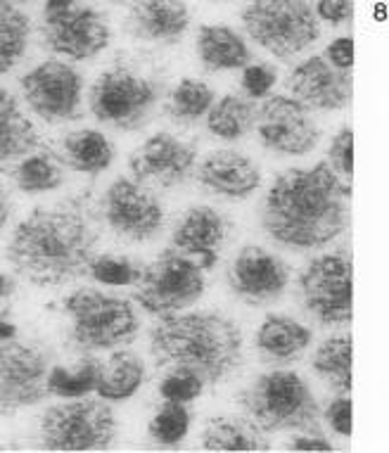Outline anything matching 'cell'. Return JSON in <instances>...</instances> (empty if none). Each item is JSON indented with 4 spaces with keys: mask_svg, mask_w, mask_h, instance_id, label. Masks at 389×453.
<instances>
[{
    "mask_svg": "<svg viewBox=\"0 0 389 453\" xmlns=\"http://www.w3.org/2000/svg\"><path fill=\"white\" fill-rule=\"evenodd\" d=\"M352 257L347 252L321 254L297 278V297L316 323L339 327L352 320Z\"/></svg>",
    "mask_w": 389,
    "mask_h": 453,
    "instance_id": "8fae6325",
    "label": "cell"
},
{
    "mask_svg": "<svg viewBox=\"0 0 389 453\" xmlns=\"http://www.w3.org/2000/svg\"><path fill=\"white\" fill-rule=\"evenodd\" d=\"M194 179L210 195L231 202L249 200L263 183L255 159L238 150H217L204 157L194 166Z\"/></svg>",
    "mask_w": 389,
    "mask_h": 453,
    "instance_id": "ffe728a7",
    "label": "cell"
},
{
    "mask_svg": "<svg viewBox=\"0 0 389 453\" xmlns=\"http://www.w3.org/2000/svg\"><path fill=\"white\" fill-rule=\"evenodd\" d=\"M112 3H126V0H112Z\"/></svg>",
    "mask_w": 389,
    "mask_h": 453,
    "instance_id": "c3c4849f",
    "label": "cell"
},
{
    "mask_svg": "<svg viewBox=\"0 0 389 453\" xmlns=\"http://www.w3.org/2000/svg\"><path fill=\"white\" fill-rule=\"evenodd\" d=\"M193 427V409L190 403L180 402H164L159 403L155 411L150 425H148V437L152 444L162 449H173L187 437V432Z\"/></svg>",
    "mask_w": 389,
    "mask_h": 453,
    "instance_id": "d6a6232c",
    "label": "cell"
},
{
    "mask_svg": "<svg viewBox=\"0 0 389 453\" xmlns=\"http://www.w3.org/2000/svg\"><path fill=\"white\" fill-rule=\"evenodd\" d=\"M240 19L248 36L280 62H290L321 38V22L309 0H249Z\"/></svg>",
    "mask_w": 389,
    "mask_h": 453,
    "instance_id": "ba28073f",
    "label": "cell"
},
{
    "mask_svg": "<svg viewBox=\"0 0 389 453\" xmlns=\"http://www.w3.org/2000/svg\"><path fill=\"white\" fill-rule=\"evenodd\" d=\"M311 340L314 333L304 323L287 313H269L255 334V351L262 364L285 368L304 357Z\"/></svg>",
    "mask_w": 389,
    "mask_h": 453,
    "instance_id": "7402d4cb",
    "label": "cell"
},
{
    "mask_svg": "<svg viewBox=\"0 0 389 453\" xmlns=\"http://www.w3.org/2000/svg\"><path fill=\"white\" fill-rule=\"evenodd\" d=\"M314 12L318 22L330 27H347L354 17V0H316Z\"/></svg>",
    "mask_w": 389,
    "mask_h": 453,
    "instance_id": "ab89813d",
    "label": "cell"
},
{
    "mask_svg": "<svg viewBox=\"0 0 389 453\" xmlns=\"http://www.w3.org/2000/svg\"><path fill=\"white\" fill-rule=\"evenodd\" d=\"M235 403L263 434H323L321 406L300 372L285 368L262 372L240 389Z\"/></svg>",
    "mask_w": 389,
    "mask_h": 453,
    "instance_id": "277c9868",
    "label": "cell"
},
{
    "mask_svg": "<svg viewBox=\"0 0 389 453\" xmlns=\"http://www.w3.org/2000/svg\"><path fill=\"white\" fill-rule=\"evenodd\" d=\"M12 216H15V200H12L10 188L0 180V233L8 228Z\"/></svg>",
    "mask_w": 389,
    "mask_h": 453,
    "instance_id": "ee69618b",
    "label": "cell"
},
{
    "mask_svg": "<svg viewBox=\"0 0 389 453\" xmlns=\"http://www.w3.org/2000/svg\"><path fill=\"white\" fill-rule=\"evenodd\" d=\"M142 264L133 257H117V254H97L90 264L88 275L100 285L128 288L138 280Z\"/></svg>",
    "mask_w": 389,
    "mask_h": 453,
    "instance_id": "e575fe53",
    "label": "cell"
},
{
    "mask_svg": "<svg viewBox=\"0 0 389 453\" xmlns=\"http://www.w3.org/2000/svg\"><path fill=\"white\" fill-rule=\"evenodd\" d=\"M287 451H335V444L325 434H297L287 444Z\"/></svg>",
    "mask_w": 389,
    "mask_h": 453,
    "instance_id": "b9f144b4",
    "label": "cell"
},
{
    "mask_svg": "<svg viewBox=\"0 0 389 453\" xmlns=\"http://www.w3.org/2000/svg\"><path fill=\"white\" fill-rule=\"evenodd\" d=\"M62 313L67 319L69 349L81 357L119 349L141 333L133 302L97 288H79L67 295L62 299Z\"/></svg>",
    "mask_w": 389,
    "mask_h": 453,
    "instance_id": "5b68a950",
    "label": "cell"
},
{
    "mask_svg": "<svg viewBox=\"0 0 389 453\" xmlns=\"http://www.w3.org/2000/svg\"><path fill=\"white\" fill-rule=\"evenodd\" d=\"M97 221L126 242H152L164 231L166 214L150 186L133 176H119L97 202Z\"/></svg>",
    "mask_w": 389,
    "mask_h": 453,
    "instance_id": "7c38bea8",
    "label": "cell"
},
{
    "mask_svg": "<svg viewBox=\"0 0 389 453\" xmlns=\"http://www.w3.org/2000/svg\"><path fill=\"white\" fill-rule=\"evenodd\" d=\"M197 145L173 134H152L133 150L128 169L135 180L159 190H176L194 179Z\"/></svg>",
    "mask_w": 389,
    "mask_h": 453,
    "instance_id": "2e32d148",
    "label": "cell"
},
{
    "mask_svg": "<svg viewBox=\"0 0 389 453\" xmlns=\"http://www.w3.org/2000/svg\"><path fill=\"white\" fill-rule=\"evenodd\" d=\"M207 389L204 382L193 371L186 368H166V372L159 378L157 392L164 402H180L193 403L194 399H200L202 392Z\"/></svg>",
    "mask_w": 389,
    "mask_h": 453,
    "instance_id": "d590c367",
    "label": "cell"
},
{
    "mask_svg": "<svg viewBox=\"0 0 389 453\" xmlns=\"http://www.w3.org/2000/svg\"><path fill=\"white\" fill-rule=\"evenodd\" d=\"M349 200L352 186L328 162L292 166L271 183L259 221L276 245L314 252L345 233Z\"/></svg>",
    "mask_w": 389,
    "mask_h": 453,
    "instance_id": "7a4b0ae2",
    "label": "cell"
},
{
    "mask_svg": "<svg viewBox=\"0 0 389 453\" xmlns=\"http://www.w3.org/2000/svg\"><path fill=\"white\" fill-rule=\"evenodd\" d=\"M145 361L131 349H114L107 361H100L95 394L107 403L128 402L145 382Z\"/></svg>",
    "mask_w": 389,
    "mask_h": 453,
    "instance_id": "484cf974",
    "label": "cell"
},
{
    "mask_svg": "<svg viewBox=\"0 0 389 453\" xmlns=\"http://www.w3.org/2000/svg\"><path fill=\"white\" fill-rule=\"evenodd\" d=\"M231 216L210 204H194L173 223L172 247L204 271H211L233 240Z\"/></svg>",
    "mask_w": 389,
    "mask_h": 453,
    "instance_id": "ac0fdd59",
    "label": "cell"
},
{
    "mask_svg": "<svg viewBox=\"0 0 389 453\" xmlns=\"http://www.w3.org/2000/svg\"><path fill=\"white\" fill-rule=\"evenodd\" d=\"M17 5H19V3H31V0H15Z\"/></svg>",
    "mask_w": 389,
    "mask_h": 453,
    "instance_id": "7dc6e473",
    "label": "cell"
},
{
    "mask_svg": "<svg viewBox=\"0 0 389 453\" xmlns=\"http://www.w3.org/2000/svg\"><path fill=\"white\" fill-rule=\"evenodd\" d=\"M150 354L159 368H186L204 387L221 385L245 361V337L224 311H179L150 330Z\"/></svg>",
    "mask_w": 389,
    "mask_h": 453,
    "instance_id": "3957f363",
    "label": "cell"
},
{
    "mask_svg": "<svg viewBox=\"0 0 389 453\" xmlns=\"http://www.w3.org/2000/svg\"><path fill=\"white\" fill-rule=\"evenodd\" d=\"M15 334L17 327L8 319H0V340H8V337H15Z\"/></svg>",
    "mask_w": 389,
    "mask_h": 453,
    "instance_id": "bcb514c9",
    "label": "cell"
},
{
    "mask_svg": "<svg viewBox=\"0 0 389 453\" xmlns=\"http://www.w3.org/2000/svg\"><path fill=\"white\" fill-rule=\"evenodd\" d=\"M321 418L335 434L352 437V399H349V394H339L337 399H332L321 413Z\"/></svg>",
    "mask_w": 389,
    "mask_h": 453,
    "instance_id": "f35d334b",
    "label": "cell"
},
{
    "mask_svg": "<svg viewBox=\"0 0 389 453\" xmlns=\"http://www.w3.org/2000/svg\"><path fill=\"white\" fill-rule=\"evenodd\" d=\"M38 432L45 451H107L117 444L119 423L105 399L86 394L45 409Z\"/></svg>",
    "mask_w": 389,
    "mask_h": 453,
    "instance_id": "52a82bcc",
    "label": "cell"
},
{
    "mask_svg": "<svg viewBox=\"0 0 389 453\" xmlns=\"http://www.w3.org/2000/svg\"><path fill=\"white\" fill-rule=\"evenodd\" d=\"M197 60L207 72H240L252 62L245 38L228 24H204L194 36Z\"/></svg>",
    "mask_w": 389,
    "mask_h": 453,
    "instance_id": "cb8c5ba5",
    "label": "cell"
},
{
    "mask_svg": "<svg viewBox=\"0 0 389 453\" xmlns=\"http://www.w3.org/2000/svg\"><path fill=\"white\" fill-rule=\"evenodd\" d=\"M207 271L173 247L159 252L150 264H142L133 282V302L155 319L186 311L207 292Z\"/></svg>",
    "mask_w": 389,
    "mask_h": 453,
    "instance_id": "9c48e42d",
    "label": "cell"
},
{
    "mask_svg": "<svg viewBox=\"0 0 389 453\" xmlns=\"http://www.w3.org/2000/svg\"><path fill=\"white\" fill-rule=\"evenodd\" d=\"M202 449L204 451H252L262 453L271 451L273 446L263 432L248 418L240 416H218L211 418L202 430Z\"/></svg>",
    "mask_w": 389,
    "mask_h": 453,
    "instance_id": "4316f807",
    "label": "cell"
},
{
    "mask_svg": "<svg viewBox=\"0 0 389 453\" xmlns=\"http://www.w3.org/2000/svg\"><path fill=\"white\" fill-rule=\"evenodd\" d=\"M190 8L186 0H133L124 19L128 36L150 45H176L190 29Z\"/></svg>",
    "mask_w": 389,
    "mask_h": 453,
    "instance_id": "44dd1931",
    "label": "cell"
},
{
    "mask_svg": "<svg viewBox=\"0 0 389 453\" xmlns=\"http://www.w3.org/2000/svg\"><path fill=\"white\" fill-rule=\"evenodd\" d=\"M38 36L45 50L72 62H90L100 58L112 43V27L93 5L76 3L62 12L43 15Z\"/></svg>",
    "mask_w": 389,
    "mask_h": 453,
    "instance_id": "5bb4252c",
    "label": "cell"
},
{
    "mask_svg": "<svg viewBox=\"0 0 389 453\" xmlns=\"http://www.w3.org/2000/svg\"><path fill=\"white\" fill-rule=\"evenodd\" d=\"M240 86H242V96L252 97V100H262L271 96V90L278 81V72L269 62H249L248 67L240 69Z\"/></svg>",
    "mask_w": 389,
    "mask_h": 453,
    "instance_id": "8d00e7d4",
    "label": "cell"
},
{
    "mask_svg": "<svg viewBox=\"0 0 389 453\" xmlns=\"http://www.w3.org/2000/svg\"><path fill=\"white\" fill-rule=\"evenodd\" d=\"M41 145V134L22 110L19 97L0 86V172H10L22 157Z\"/></svg>",
    "mask_w": 389,
    "mask_h": 453,
    "instance_id": "603a6c76",
    "label": "cell"
},
{
    "mask_svg": "<svg viewBox=\"0 0 389 453\" xmlns=\"http://www.w3.org/2000/svg\"><path fill=\"white\" fill-rule=\"evenodd\" d=\"M60 162L65 169H72L83 176H100L114 164L117 148L103 131L95 128H79L62 135Z\"/></svg>",
    "mask_w": 389,
    "mask_h": 453,
    "instance_id": "d4e9b609",
    "label": "cell"
},
{
    "mask_svg": "<svg viewBox=\"0 0 389 453\" xmlns=\"http://www.w3.org/2000/svg\"><path fill=\"white\" fill-rule=\"evenodd\" d=\"M55 365V351L34 337L0 340V416L43 403L48 392V375Z\"/></svg>",
    "mask_w": 389,
    "mask_h": 453,
    "instance_id": "30bf717a",
    "label": "cell"
},
{
    "mask_svg": "<svg viewBox=\"0 0 389 453\" xmlns=\"http://www.w3.org/2000/svg\"><path fill=\"white\" fill-rule=\"evenodd\" d=\"M22 100L48 127L83 117V76L72 62L45 60L19 79Z\"/></svg>",
    "mask_w": 389,
    "mask_h": 453,
    "instance_id": "4fadbf2b",
    "label": "cell"
},
{
    "mask_svg": "<svg viewBox=\"0 0 389 453\" xmlns=\"http://www.w3.org/2000/svg\"><path fill=\"white\" fill-rule=\"evenodd\" d=\"M17 295V282L12 275L0 273V319H8L10 304Z\"/></svg>",
    "mask_w": 389,
    "mask_h": 453,
    "instance_id": "7bdbcfd3",
    "label": "cell"
},
{
    "mask_svg": "<svg viewBox=\"0 0 389 453\" xmlns=\"http://www.w3.org/2000/svg\"><path fill=\"white\" fill-rule=\"evenodd\" d=\"M323 58L337 69H345V72H352L354 67V41L349 36L335 38L332 43L325 48Z\"/></svg>",
    "mask_w": 389,
    "mask_h": 453,
    "instance_id": "60d3db41",
    "label": "cell"
},
{
    "mask_svg": "<svg viewBox=\"0 0 389 453\" xmlns=\"http://www.w3.org/2000/svg\"><path fill=\"white\" fill-rule=\"evenodd\" d=\"M217 100V93L202 79L186 76L180 79L166 96L164 114L176 127H194L207 117V111Z\"/></svg>",
    "mask_w": 389,
    "mask_h": 453,
    "instance_id": "4dcf8cb0",
    "label": "cell"
},
{
    "mask_svg": "<svg viewBox=\"0 0 389 453\" xmlns=\"http://www.w3.org/2000/svg\"><path fill=\"white\" fill-rule=\"evenodd\" d=\"M97 375H100V358L81 357L74 371H69L65 365L55 364L48 375V392L62 399H74V396H86L95 392Z\"/></svg>",
    "mask_w": 389,
    "mask_h": 453,
    "instance_id": "836d02e7",
    "label": "cell"
},
{
    "mask_svg": "<svg viewBox=\"0 0 389 453\" xmlns=\"http://www.w3.org/2000/svg\"><path fill=\"white\" fill-rule=\"evenodd\" d=\"M100 247V226L86 197L34 207L10 233L5 261L36 288H65L86 278Z\"/></svg>",
    "mask_w": 389,
    "mask_h": 453,
    "instance_id": "6da1fadb",
    "label": "cell"
},
{
    "mask_svg": "<svg viewBox=\"0 0 389 453\" xmlns=\"http://www.w3.org/2000/svg\"><path fill=\"white\" fill-rule=\"evenodd\" d=\"M256 111L259 104L248 96H224L221 100H214V104L207 111V131L214 138L225 142H238L248 138L255 131Z\"/></svg>",
    "mask_w": 389,
    "mask_h": 453,
    "instance_id": "f1b7e54d",
    "label": "cell"
},
{
    "mask_svg": "<svg viewBox=\"0 0 389 453\" xmlns=\"http://www.w3.org/2000/svg\"><path fill=\"white\" fill-rule=\"evenodd\" d=\"M8 173L17 190L24 195L53 193V190H60L67 179L65 164L60 162L57 152L43 148V145L22 157Z\"/></svg>",
    "mask_w": 389,
    "mask_h": 453,
    "instance_id": "83f0119b",
    "label": "cell"
},
{
    "mask_svg": "<svg viewBox=\"0 0 389 453\" xmlns=\"http://www.w3.org/2000/svg\"><path fill=\"white\" fill-rule=\"evenodd\" d=\"M290 96L316 111L345 110L352 103V72L332 67L323 55H311L292 69L285 81Z\"/></svg>",
    "mask_w": 389,
    "mask_h": 453,
    "instance_id": "d6986e66",
    "label": "cell"
},
{
    "mask_svg": "<svg viewBox=\"0 0 389 453\" xmlns=\"http://www.w3.org/2000/svg\"><path fill=\"white\" fill-rule=\"evenodd\" d=\"M255 131L262 148L278 157H307L323 138L311 110L292 96H266Z\"/></svg>",
    "mask_w": 389,
    "mask_h": 453,
    "instance_id": "9a60e30c",
    "label": "cell"
},
{
    "mask_svg": "<svg viewBox=\"0 0 389 453\" xmlns=\"http://www.w3.org/2000/svg\"><path fill=\"white\" fill-rule=\"evenodd\" d=\"M328 164L339 176H354V131L352 127H342L332 135L328 145Z\"/></svg>",
    "mask_w": 389,
    "mask_h": 453,
    "instance_id": "74e56055",
    "label": "cell"
},
{
    "mask_svg": "<svg viewBox=\"0 0 389 453\" xmlns=\"http://www.w3.org/2000/svg\"><path fill=\"white\" fill-rule=\"evenodd\" d=\"M31 41V19L15 0H0V74L17 67Z\"/></svg>",
    "mask_w": 389,
    "mask_h": 453,
    "instance_id": "1f68e13d",
    "label": "cell"
},
{
    "mask_svg": "<svg viewBox=\"0 0 389 453\" xmlns=\"http://www.w3.org/2000/svg\"><path fill=\"white\" fill-rule=\"evenodd\" d=\"M164 96L157 76L133 65H114L90 86V114L114 131H141L155 119Z\"/></svg>",
    "mask_w": 389,
    "mask_h": 453,
    "instance_id": "8992f818",
    "label": "cell"
},
{
    "mask_svg": "<svg viewBox=\"0 0 389 453\" xmlns=\"http://www.w3.org/2000/svg\"><path fill=\"white\" fill-rule=\"evenodd\" d=\"M233 297L248 306H269L283 299L290 285V268L276 252L262 245L240 247L225 271Z\"/></svg>",
    "mask_w": 389,
    "mask_h": 453,
    "instance_id": "e0dca14e",
    "label": "cell"
},
{
    "mask_svg": "<svg viewBox=\"0 0 389 453\" xmlns=\"http://www.w3.org/2000/svg\"><path fill=\"white\" fill-rule=\"evenodd\" d=\"M79 0H45L43 15H50V12H62V10L72 8Z\"/></svg>",
    "mask_w": 389,
    "mask_h": 453,
    "instance_id": "f6af8a7d",
    "label": "cell"
},
{
    "mask_svg": "<svg viewBox=\"0 0 389 453\" xmlns=\"http://www.w3.org/2000/svg\"><path fill=\"white\" fill-rule=\"evenodd\" d=\"M311 371L335 394L352 392V334H335L314 351Z\"/></svg>",
    "mask_w": 389,
    "mask_h": 453,
    "instance_id": "f546056e",
    "label": "cell"
}]
</instances>
